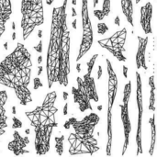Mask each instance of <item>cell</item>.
Returning a JSON list of instances; mask_svg holds the SVG:
<instances>
[{"label": "cell", "mask_w": 157, "mask_h": 157, "mask_svg": "<svg viewBox=\"0 0 157 157\" xmlns=\"http://www.w3.org/2000/svg\"><path fill=\"white\" fill-rule=\"evenodd\" d=\"M155 114H153V117L149 120V124L151 126V130H152V140H151V146H150V150H149V155L151 156H153L154 155V151H155Z\"/></svg>", "instance_id": "44dd1931"}, {"label": "cell", "mask_w": 157, "mask_h": 157, "mask_svg": "<svg viewBox=\"0 0 157 157\" xmlns=\"http://www.w3.org/2000/svg\"><path fill=\"white\" fill-rule=\"evenodd\" d=\"M11 28H12V29H13V30H15V29H16V23H15V21H13V22H12V26H11Z\"/></svg>", "instance_id": "f6af8a7d"}, {"label": "cell", "mask_w": 157, "mask_h": 157, "mask_svg": "<svg viewBox=\"0 0 157 157\" xmlns=\"http://www.w3.org/2000/svg\"><path fill=\"white\" fill-rule=\"evenodd\" d=\"M52 125H38L34 127L35 131V150L38 155H46L50 150V141L53 130Z\"/></svg>", "instance_id": "9c48e42d"}, {"label": "cell", "mask_w": 157, "mask_h": 157, "mask_svg": "<svg viewBox=\"0 0 157 157\" xmlns=\"http://www.w3.org/2000/svg\"><path fill=\"white\" fill-rule=\"evenodd\" d=\"M110 8H111V2L110 0H103V5H102V12L106 17H108L110 13Z\"/></svg>", "instance_id": "cb8c5ba5"}, {"label": "cell", "mask_w": 157, "mask_h": 157, "mask_svg": "<svg viewBox=\"0 0 157 157\" xmlns=\"http://www.w3.org/2000/svg\"><path fill=\"white\" fill-rule=\"evenodd\" d=\"M16 40V32H13L12 33V40Z\"/></svg>", "instance_id": "681fc988"}, {"label": "cell", "mask_w": 157, "mask_h": 157, "mask_svg": "<svg viewBox=\"0 0 157 157\" xmlns=\"http://www.w3.org/2000/svg\"><path fill=\"white\" fill-rule=\"evenodd\" d=\"M68 114V103H65L64 107H63V115L66 116Z\"/></svg>", "instance_id": "e575fe53"}, {"label": "cell", "mask_w": 157, "mask_h": 157, "mask_svg": "<svg viewBox=\"0 0 157 157\" xmlns=\"http://www.w3.org/2000/svg\"><path fill=\"white\" fill-rule=\"evenodd\" d=\"M7 100V93L5 90L0 91V136L5 134L6 128L7 127V117L6 114L5 105Z\"/></svg>", "instance_id": "e0dca14e"}, {"label": "cell", "mask_w": 157, "mask_h": 157, "mask_svg": "<svg viewBox=\"0 0 157 157\" xmlns=\"http://www.w3.org/2000/svg\"><path fill=\"white\" fill-rule=\"evenodd\" d=\"M98 0H94V5H93L94 8H96V6H98Z\"/></svg>", "instance_id": "bcb514c9"}, {"label": "cell", "mask_w": 157, "mask_h": 157, "mask_svg": "<svg viewBox=\"0 0 157 157\" xmlns=\"http://www.w3.org/2000/svg\"><path fill=\"white\" fill-rule=\"evenodd\" d=\"M31 67V55L20 42H17L16 49L0 63V84L13 88L22 106L32 102L31 92L28 88Z\"/></svg>", "instance_id": "7a4b0ae2"}, {"label": "cell", "mask_w": 157, "mask_h": 157, "mask_svg": "<svg viewBox=\"0 0 157 157\" xmlns=\"http://www.w3.org/2000/svg\"><path fill=\"white\" fill-rule=\"evenodd\" d=\"M149 86L151 87L150 90V99H149V110L155 111V75L149 77L148 80Z\"/></svg>", "instance_id": "ffe728a7"}, {"label": "cell", "mask_w": 157, "mask_h": 157, "mask_svg": "<svg viewBox=\"0 0 157 157\" xmlns=\"http://www.w3.org/2000/svg\"><path fill=\"white\" fill-rule=\"evenodd\" d=\"M140 1H141V0H136V4H138V3H139Z\"/></svg>", "instance_id": "db71d44e"}, {"label": "cell", "mask_w": 157, "mask_h": 157, "mask_svg": "<svg viewBox=\"0 0 157 157\" xmlns=\"http://www.w3.org/2000/svg\"><path fill=\"white\" fill-rule=\"evenodd\" d=\"M42 0H21L22 37L26 40L36 27L44 22Z\"/></svg>", "instance_id": "3957f363"}, {"label": "cell", "mask_w": 157, "mask_h": 157, "mask_svg": "<svg viewBox=\"0 0 157 157\" xmlns=\"http://www.w3.org/2000/svg\"><path fill=\"white\" fill-rule=\"evenodd\" d=\"M57 98V94L55 91H52L50 93H48L45 96L44 101L42 103L41 106H45V107H51V106H54V103L56 101Z\"/></svg>", "instance_id": "7402d4cb"}, {"label": "cell", "mask_w": 157, "mask_h": 157, "mask_svg": "<svg viewBox=\"0 0 157 157\" xmlns=\"http://www.w3.org/2000/svg\"><path fill=\"white\" fill-rule=\"evenodd\" d=\"M121 9L122 13L124 14L127 21L132 25V27H134L133 24V3L132 0H121Z\"/></svg>", "instance_id": "ac0fdd59"}, {"label": "cell", "mask_w": 157, "mask_h": 157, "mask_svg": "<svg viewBox=\"0 0 157 157\" xmlns=\"http://www.w3.org/2000/svg\"><path fill=\"white\" fill-rule=\"evenodd\" d=\"M38 37H39V39H41V37H42V30L41 29H40L38 31Z\"/></svg>", "instance_id": "b9f144b4"}, {"label": "cell", "mask_w": 157, "mask_h": 157, "mask_svg": "<svg viewBox=\"0 0 157 157\" xmlns=\"http://www.w3.org/2000/svg\"><path fill=\"white\" fill-rule=\"evenodd\" d=\"M42 63V56L41 55H40L39 57H38V63L39 64H40Z\"/></svg>", "instance_id": "7bdbcfd3"}, {"label": "cell", "mask_w": 157, "mask_h": 157, "mask_svg": "<svg viewBox=\"0 0 157 157\" xmlns=\"http://www.w3.org/2000/svg\"><path fill=\"white\" fill-rule=\"evenodd\" d=\"M106 59L107 63V71L109 75V86H108V96H109V104H108V114H107V135L108 143L106 147V155H111L112 151V143H113V131H112V108L116 99L118 92V76L116 72L113 69V66L110 61L108 58Z\"/></svg>", "instance_id": "277c9868"}, {"label": "cell", "mask_w": 157, "mask_h": 157, "mask_svg": "<svg viewBox=\"0 0 157 157\" xmlns=\"http://www.w3.org/2000/svg\"><path fill=\"white\" fill-rule=\"evenodd\" d=\"M46 3H47V5L51 6L53 3V0H46Z\"/></svg>", "instance_id": "7dc6e473"}, {"label": "cell", "mask_w": 157, "mask_h": 157, "mask_svg": "<svg viewBox=\"0 0 157 157\" xmlns=\"http://www.w3.org/2000/svg\"><path fill=\"white\" fill-rule=\"evenodd\" d=\"M68 98H69V94H68L67 92L63 91V100H67Z\"/></svg>", "instance_id": "8d00e7d4"}, {"label": "cell", "mask_w": 157, "mask_h": 157, "mask_svg": "<svg viewBox=\"0 0 157 157\" xmlns=\"http://www.w3.org/2000/svg\"><path fill=\"white\" fill-rule=\"evenodd\" d=\"M76 23H77V19H76V18H75V19H74V21H73V23H72V26H73L74 29H76Z\"/></svg>", "instance_id": "f35d334b"}, {"label": "cell", "mask_w": 157, "mask_h": 157, "mask_svg": "<svg viewBox=\"0 0 157 157\" xmlns=\"http://www.w3.org/2000/svg\"><path fill=\"white\" fill-rule=\"evenodd\" d=\"M102 74H103L102 66H101V65H98V80H99V79L101 78Z\"/></svg>", "instance_id": "4dcf8cb0"}, {"label": "cell", "mask_w": 157, "mask_h": 157, "mask_svg": "<svg viewBox=\"0 0 157 157\" xmlns=\"http://www.w3.org/2000/svg\"><path fill=\"white\" fill-rule=\"evenodd\" d=\"M12 14L11 0H0V38L6 30V24Z\"/></svg>", "instance_id": "4fadbf2b"}, {"label": "cell", "mask_w": 157, "mask_h": 157, "mask_svg": "<svg viewBox=\"0 0 157 157\" xmlns=\"http://www.w3.org/2000/svg\"><path fill=\"white\" fill-rule=\"evenodd\" d=\"M72 4H73V6H75L76 5V0H73L72 1Z\"/></svg>", "instance_id": "f5cc1de1"}, {"label": "cell", "mask_w": 157, "mask_h": 157, "mask_svg": "<svg viewBox=\"0 0 157 157\" xmlns=\"http://www.w3.org/2000/svg\"><path fill=\"white\" fill-rule=\"evenodd\" d=\"M42 66L40 65V64H39V66H38V73H37V75L38 76H40V75H41V73H42Z\"/></svg>", "instance_id": "d590c367"}, {"label": "cell", "mask_w": 157, "mask_h": 157, "mask_svg": "<svg viewBox=\"0 0 157 157\" xmlns=\"http://www.w3.org/2000/svg\"><path fill=\"white\" fill-rule=\"evenodd\" d=\"M13 136H14V140L8 143L7 148L9 151L13 152L15 155H24V154H29V152L27 150H24V148H26L27 144L23 139V137L20 136L19 132L17 131H15L13 132Z\"/></svg>", "instance_id": "9a60e30c"}, {"label": "cell", "mask_w": 157, "mask_h": 157, "mask_svg": "<svg viewBox=\"0 0 157 157\" xmlns=\"http://www.w3.org/2000/svg\"><path fill=\"white\" fill-rule=\"evenodd\" d=\"M67 0L63 5L52 8L51 35L47 50L46 72L48 88L51 89L54 83L62 86H68L70 65L71 38L67 26L66 13Z\"/></svg>", "instance_id": "6da1fadb"}, {"label": "cell", "mask_w": 157, "mask_h": 157, "mask_svg": "<svg viewBox=\"0 0 157 157\" xmlns=\"http://www.w3.org/2000/svg\"><path fill=\"white\" fill-rule=\"evenodd\" d=\"M33 49H34L38 53H40V54L42 52V40H41L40 39L39 43H38L36 46H34V47H33Z\"/></svg>", "instance_id": "f546056e"}, {"label": "cell", "mask_w": 157, "mask_h": 157, "mask_svg": "<svg viewBox=\"0 0 157 157\" xmlns=\"http://www.w3.org/2000/svg\"><path fill=\"white\" fill-rule=\"evenodd\" d=\"M137 38L139 40V46H138V51H137L136 57H135L136 66H137V69L144 68L146 71L147 65H146V59H145V52H146V47L148 44L149 38L148 37L143 38L141 36H138Z\"/></svg>", "instance_id": "7c38bea8"}, {"label": "cell", "mask_w": 157, "mask_h": 157, "mask_svg": "<svg viewBox=\"0 0 157 157\" xmlns=\"http://www.w3.org/2000/svg\"><path fill=\"white\" fill-rule=\"evenodd\" d=\"M16 113H17V112H16V107H15V106H13V107H12V114H14V115H15Z\"/></svg>", "instance_id": "c3c4849f"}, {"label": "cell", "mask_w": 157, "mask_h": 157, "mask_svg": "<svg viewBox=\"0 0 157 157\" xmlns=\"http://www.w3.org/2000/svg\"><path fill=\"white\" fill-rule=\"evenodd\" d=\"M42 86H43V84L41 83L40 77H35L33 79V89L37 90V89H39L40 87H42Z\"/></svg>", "instance_id": "83f0119b"}, {"label": "cell", "mask_w": 157, "mask_h": 157, "mask_svg": "<svg viewBox=\"0 0 157 157\" xmlns=\"http://www.w3.org/2000/svg\"><path fill=\"white\" fill-rule=\"evenodd\" d=\"M70 148L68 150L71 155H94L99 151L98 141L94 136H82L77 133H70L68 137Z\"/></svg>", "instance_id": "5b68a950"}, {"label": "cell", "mask_w": 157, "mask_h": 157, "mask_svg": "<svg viewBox=\"0 0 157 157\" xmlns=\"http://www.w3.org/2000/svg\"><path fill=\"white\" fill-rule=\"evenodd\" d=\"M4 49H5L6 51L8 49V42H7V41H6V42L4 43Z\"/></svg>", "instance_id": "ee69618b"}, {"label": "cell", "mask_w": 157, "mask_h": 157, "mask_svg": "<svg viewBox=\"0 0 157 157\" xmlns=\"http://www.w3.org/2000/svg\"><path fill=\"white\" fill-rule=\"evenodd\" d=\"M81 17H82V41L80 44V49L78 55L76 57V62H79L81 58L91 49L93 40H94V33L92 28V22L89 17V10H88V0H82V7H81Z\"/></svg>", "instance_id": "8992f818"}, {"label": "cell", "mask_w": 157, "mask_h": 157, "mask_svg": "<svg viewBox=\"0 0 157 157\" xmlns=\"http://www.w3.org/2000/svg\"><path fill=\"white\" fill-rule=\"evenodd\" d=\"M122 69H123V75L127 79L128 78V67L126 65H123L122 66Z\"/></svg>", "instance_id": "1f68e13d"}, {"label": "cell", "mask_w": 157, "mask_h": 157, "mask_svg": "<svg viewBox=\"0 0 157 157\" xmlns=\"http://www.w3.org/2000/svg\"><path fill=\"white\" fill-rule=\"evenodd\" d=\"M23 139H24V141H25L26 144L28 145V144H29V137H28V136H25V137H23Z\"/></svg>", "instance_id": "60d3db41"}, {"label": "cell", "mask_w": 157, "mask_h": 157, "mask_svg": "<svg viewBox=\"0 0 157 157\" xmlns=\"http://www.w3.org/2000/svg\"><path fill=\"white\" fill-rule=\"evenodd\" d=\"M136 75V98H137V106H138V126L136 133V144H137V153L136 155L143 154V114H144V102H143V82L141 75L139 72L135 73Z\"/></svg>", "instance_id": "ba28073f"}, {"label": "cell", "mask_w": 157, "mask_h": 157, "mask_svg": "<svg viewBox=\"0 0 157 157\" xmlns=\"http://www.w3.org/2000/svg\"><path fill=\"white\" fill-rule=\"evenodd\" d=\"M131 95H132V81L129 80L124 86L123 99H122L123 103L121 105L120 104L121 117V121L124 130V144H123L121 155H124L128 150V146L130 144V134L132 132V123L129 114V102H130Z\"/></svg>", "instance_id": "52a82bcc"}, {"label": "cell", "mask_w": 157, "mask_h": 157, "mask_svg": "<svg viewBox=\"0 0 157 157\" xmlns=\"http://www.w3.org/2000/svg\"><path fill=\"white\" fill-rule=\"evenodd\" d=\"M102 109H103L102 105H99V106H98V109L99 111H101V110H102Z\"/></svg>", "instance_id": "816d5d0a"}, {"label": "cell", "mask_w": 157, "mask_h": 157, "mask_svg": "<svg viewBox=\"0 0 157 157\" xmlns=\"http://www.w3.org/2000/svg\"><path fill=\"white\" fill-rule=\"evenodd\" d=\"M12 121H13L12 129H20V128H22L23 124H22V122H21L20 120H18V119L16 118V117H13V118H12Z\"/></svg>", "instance_id": "4316f807"}, {"label": "cell", "mask_w": 157, "mask_h": 157, "mask_svg": "<svg viewBox=\"0 0 157 157\" xmlns=\"http://www.w3.org/2000/svg\"><path fill=\"white\" fill-rule=\"evenodd\" d=\"M94 15L95 17L98 19V20H103L105 18V16L102 12V10H99V9H94Z\"/></svg>", "instance_id": "f1b7e54d"}, {"label": "cell", "mask_w": 157, "mask_h": 157, "mask_svg": "<svg viewBox=\"0 0 157 157\" xmlns=\"http://www.w3.org/2000/svg\"><path fill=\"white\" fill-rule=\"evenodd\" d=\"M107 31H109V27L106 23H98V34L103 35Z\"/></svg>", "instance_id": "484cf974"}, {"label": "cell", "mask_w": 157, "mask_h": 157, "mask_svg": "<svg viewBox=\"0 0 157 157\" xmlns=\"http://www.w3.org/2000/svg\"><path fill=\"white\" fill-rule=\"evenodd\" d=\"M103 48L108 50L114 57L117 58L118 61H120V62H126L127 61V57L123 54V52H126L124 45L118 43V44H115L114 46H104Z\"/></svg>", "instance_id": "d6986e66"}, {"label": "cell", "mask_w": 157, "mask_h": 157, "mask_svg": "<svg viewBox=\"0 0 157 157\" xmlns=\"http://www.w3.org/2000/svg\"><path fill=\"white\" fill-rule=\"evenodd\" d=\"M25 133H26L27 135H29V134L30 133V131H29V129H26V130H25Z\"/></svg>", "instance_id": "f907efd6"}, {"label": "cell", "mask_w": 157, "mask_h": 157, "mask_svg": "<svg viewBox=\"0 0 157 157\" xmlns=\"http://www.w3.org/2000/svg\"><path fill=\"white\" fill-rule=\"evenodd\" d=\"M55 141V150L56 153L58 154V155H62L63 153V141H64V136L62 135L60 137H55L54 138Z\"/></svg>", "instance_id": "603a6c76"}, {"label": "cell", "mask_w": 157, "mask_h": 157, "mask_svg": "<svg viewBox=\"0 0 157 157\" xmlns=\"http://www.w3.org/2000/svg\"><path fill=\"white\" fill-rule=\"evenodd\" d=\"M100 121L99 116L97 113H90L89 115L86 116L82 121L75 120L72 127L75 130V132L82 135V136H93L95 127L98 124Z\"/></svg>", "instance_id": "30bf717a"}, {"label": "cell", "mask_w": 157, "mask_h": 157, "mask_svg": "<svg viewBox=\"0 0 157 157\" xmlns=\"http://www.w3.org/2000/svg\"><path fill=\"white\" fill-rule=\"evenodd\" d=\"M152 17H153V5L150 1L145 6L141 7V26L145 34H152Z\"/></svg>", "instance_id": "8fae6325"}, {"label": "cell", "mask_w": 157, "mask_h": 157, "mask_svg": "<svg viewBox=\"0 0 157 157\" xmlns=\"http://www.w3.org/2000/svg\"><path fill=\"white\" fill-rule=\"evenodd\" d=\"M72 93L74 96V102L78 104L79 106V110L81 112H85L88 109L93 111V108L90 104V99L88 98L87 95L84 92H81L78 88L75 86L72 87Z\"/></svg>", "instance_id": "5bb4252c"}, {"label": "cell", "mask_w": 157, "mask_h": 157, "mask_svg": "<svg viewBox=\"0 0 157 157\" xmlns=\"http://www.w3.org/2000/svg\"><path fill=\"white\" fill-rule=\"evenodd\" d=\"M63 128H64L65 130H69V129L71 128V124H70V122L68 121V120L64 122V124H63Z\"/></svg>", "instance_id": "836d02e7"}, {"label": "cell", "mask_w": 157, "mask_h": 157, "mask_svg": "<svg viewBox=\"0 0 157 157\" xmlns=\"http://www.w3.org/2000/svg\"><path fill=\"white\" fill-rule=\"evenodd\" d=\"M76 71H77V73L81 72V63H79L76 64Z\"/></svg>", "instance_id": "ab89813d"}, {"label": "cell", "mask_w": 157, "mask_h": 157, "mask_svg": "<svg viewBox=\"0 0 157 157\" xmlns=\"http://www.w3.org/2000/svg\"><path fill=\"white\" fill-rule=\"evenodd\" d=\"M98 57V53H97V54H94V55L90 58V60L87 62V63H86V65H87V74L91 75V73H92V71H93V68H94V65H95V63H96Z\"/></svg>", "instance_id": "d4e9b609"}, {"label": "cell", "mask_w": 157, "mask_h": 157, "mask_svg": "<svg viewBox=\"0 0 157 157\" xmlns=\"http://www.w3.org/2000/svg\"><path fill=\"white\" fill-rule=\"evenodd\" d=\"M114 23L117 25V26H121V17L119 16H117L114 19Z\"/></svg>", "instance_id": "d6a6232c"}, {"label": "cell", "mask_w": 157, "mask_h": 157, "mask_svg": "<svg viewBox=\"0 0 157 157\" xmlns=\"http://www.w3.org/2000/svg\"><path fill=\"white\" fill-rule=\"evenodd\" d=\"M71 10H72V16H73L74 17H77V13H76V10L75 9V7H74V6L72 7V9H71Z\"/></svg>", "instance_id": "74e56055"}, {"label": "cell", "mask_w": 157, "mask_h": 157, "mask_svg": "<svg viewBox=\"0 0 157 157\" xmlns=\"http://www.w3.org/2000/svg\"><path fill=\"white\" fill-rule=\"evenodd\" d=\"M83 82H84V86H85L86 93L88 98L95 102H98L99 97H98V94L97 91L95 79L92 77V75L87 73L86 75H84Z\"/></svg>", "instance_id": "2e32d148"}]
</instances>
